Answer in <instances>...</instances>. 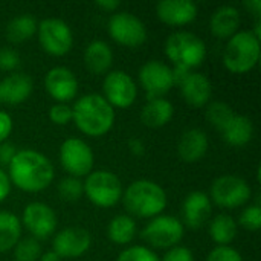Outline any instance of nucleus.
<instances>
[{"instance_id":"obj_38","label":"nucleus","mask_w":261,"mask_h":261,"mask_svg":"<svg viewBox=\"0 0 261 261\" xmlns=\"http://www.w3.org/2000/svg\"><path fill=\"white\" fill-rule=\"evenodd\" d=\"M162 261H194L193 252L185 246H174L167 251Z\"/></svg>"},{"instance_id":"obj_36","label":"nucleus","mask_w":261,"mask_h":261,"mask_svg":"<svg viewBox=\"0 0 261 261\" xmlns=\"http://www.w3.org/2000/svg\"><path fill=\"white\" fill-rule=\"evenodd\" d=\"M206 261H243L242 254L231 246H216L210 254Z\"/></svg>"},{"instance_id":"obj_11","label":"nucleus","mask_w":261,"mask_h":261,"mask_svg":"<svg viewBox=\"0 0 261 261\" xmlns=\"http://www.w3.org/2000/svg\"><path fill=\"white\" fill-rule=\"evenodd\" d=\"M109 34L121 46L138 47L147 40L144 21L130 12H116L109 20Z\"/></svg>"},{"instance_id":"obj_44","label":"nucleus","mask_w":261,"mask_h":261,"mask_svg":"<svg viewBox=\"0 0 261 261\" xmlns=\"http://www.w3.org/2000/svg\"><path fill=\"white\" fill-rule=\"evenodd\" d=\"M246 8H249L252 11V14L257 17V20H260V14H261V2L260 0H249L245 3Z\"/></svg>"},{"instance_id":"obj_15","label":"nucleus","mask_w":261,"mask_h":261,"mask_svg":"<svg viewBox=\"0 0 261 261\" xmlns=\"http://www.w3.org/2000/svg\"><path fill=\"white\" fill-rule=\"evenodd\" d=\"M92 245V237L89 231L78 226H70L61 229L54 237V252L60 258H78L84 255Z\"/></svg>"},{"instance_id":"obj_26","label":"nucleus","mask_w":261,"mask_h":261,"mask_svg":"<svg viewBox=\"0 0 261 261\" xmlns=\"http://www.w3.org/2000/svg\"><path fill=\"white\" fill-rule=\"evenodd\" d=\"M21 236V222L20 219L9 213L0 211V252L14 249Z\"/></svg>"},{"instance_id":"obj_5","label":"nucleus","mask_w":261,"mask_h":261,"mask_svg":"<svg viewBox=\"0 0 261 261\" xmlns=\"http://www.w3.org/2000/svg\"><path fill=\"white\" fill-rule=\"evenodd\" d=\"M260 50V40L252 31H240L228 40L223 64L232 73H246L257 66Z\"/></svg>"},{"instance_id":"obj_33","label":"nucleus","mask_w":261,"mask_h":261,"mask_svg":"<svg viewBox=\"0 0 261 261\" xmlns=\"http://www.w3.org/2000/svg\"><path fill=\"white\" fill-rule=\"evenodd\" d=\"M239 223L251 232H255L261 228V206L258 203L246 206L239 219Z\"/></svg>"},{"instance_id":"obj_25","label":"nucleus","mask_w":261,"mask_h":261,"mask_svg":"<svg viewBox=\"0 0 261 261\" xmlns=\"http://www.w3.org/2000/svg\"><path fill=\"white\" fill-rule=\"evenodd\" d=\"M222 138L232 147H245L254 138V124L245 115H234V118L220 132Z\"/></svg>"},{"instance_id":"obj_22","label":"nucleus","mask_w":261,"mask_h":261,"mask_svg":"<svg viewBox=\"0 0 261 261\" xmlns=\"http://www.w3.org/2000/svg\"><path fill=\"white\" fill-rule=\"evenodd\" d=\"M240 26V12L236 6L225 5L216 9L210 20L211 32L220 40H229L239 32Z\"/></svg>"},{"instance_id":"obj_45","label":"nucleus","mask_w":261,"mask_h":261,"mask_svg":"<svg viewBox=\"0 0 261 261\" xmlns=\"http://www.w3.org/2000/svg\"><path fill=\"white\" fill-rule=\"evenodd\" d=\"M40 261H60V257L54 251H49L40 255Z\"/></svg>"},{"instance_id":"obj_42","label":"nucleus","mask_w":261,"mask_h":261,"mask_svg":"<svg viewBox=\"0 0 261 261\" xmlns=\"http://www.w3.org/2000/svg\"><path fill=\"white\" fill-rule=\"evenodd\" d=\"M128 150L135 154V156H144L145 153V144L142 139L139 138H132L128 141Z\"/></svg>"},{"instance_id":"obj_1","label":"nucleus","mask_w":261,"mask_h":261,"mask_svg":"<svg viewBox=\"0 0 261 261\" xmlns=\"http://www.w3.org/2000/svg\"><path fill=\"white\" fill-rule=\"evenodd\" d=\"M9 180L26 193H40L54 180V165L47 156L35 150H18L8 165Z\"/></svg>"},{"instance_id":"obj_27","label":"nucleus","mask_w":261,"mask_h":261,"mask_svg":"<svg viewBox=\"0 0 261 261\" xmlns=\"http://www.w3.org/2000/svg\"><path fill=\"white\" fill-rule=\"evenodd\" d=\"M37 28H38L37 20L29 14L14 17L6 26V38L15 44L24 43L37 34Z\"/></svg>"},{"instance_id":"obj_31","label":"nucleus","mask_w":261,"mask_h":261,"mask_svg":"<svg viewBox=\"0 0 261 261\" xmlns=\"http://www.w3.org/2000/svg\"><path fill=\"white\" fill-rule=\"evenodd\" d=\"M41 255V245L34 237H26L18 240L14 246L15 261H37Z\"/></svg>"},{"instance_id":"obj_8","label":"nucleus","mask_w":261,"mask_h":261,"mask_svg":"<svg viewBox=\"0 0 261 261\" xmlns=\"http://www.w3.org/2000/svg\"><path fill=\"white\" fill-rule=\"evenodd\" d=\"M37 35L43 50L52 57L66 55L73 44L70 26L61 18H44L38 23Z\"/></svg>"},{"instance_id":"obj_40","label":"nucleus","mask_w":261,"mask_h":261,"mask_svg":"<svg viewBox=\"0 0 261 261\" xmlns=\"http://www.w3.org/2000/svg\"><path fill=\"white\" fill-rule=\"evenodd\" d=\"M15 153H17V150H15V147L12 144H9V142L0 144V164L2 165H9L11 161L14 159Z\"/></svg>"},{"instance_id":"obj_32","label":"nucleus","mask_w":261,"mask_h":261,"mask_svg":"<svg viewBox=\"0 0 261 261\" xmlns=\"http://www.w3.org/2000/svg\"><path fill=\"white\" fill-rule=\"evenodd\" d=\"M58 194L66 202H76L84 196L83 182L78 177H72V176L64 177L58 184Z\"/></svg>"},{"instance_id":"obj_20","label":"nucleus","mask_w":261,"mask_h":261,"mask_svg":"<svg viewBox=\"0 0 261 261\" xmlns=\"http://www.w3.org/2000/svg\"><path fill=\"white\" fill-rule=\"evenodd\" d=\"M208 136L200 128H190L182 133L179 144H177V153L179 158L187 164L199 162L208 151Z\"/></svg>"},{"instance_id":"obj_37","label":"nucleus","mask_w":261,"mask_h":261,"mask_svg":"<svg viewBox=\"0 0 261 261\" xmlns=\"http://www.w3.org/2000/svg\"><path fill=\"white\" fill-rule=\"evenodd\" d=\"M20 64V55L11 47H0V70L12 72Z\"/></svg>"},{"instance_id":"obj_17","label":"nucleus","mask_w":261,"mask_h":261,"mask_svg":"<svg viewBox=\"0 0 261 261\" xmlns=\"http://www.w3.org/2000/svg\"><path fill=\"white\" fill-rule=\"evenodd\" d=\"M158 18L171 28L190 24L197 17V5L191 0H162L156 5Z\"/></svg>"},{"instance_id":"obj_2","label":"nucleus","mask_w":261,"mask_h":261,"mask_svg":"<svg viewBox=\"0 0 261 261\" xmlns=\"http://www.w3.org/2000/svg\"><path fill=\"white\" fill-rule=\"evenodd\" d=\"M72 115L76 128L90 138L107 135L115 124V109L99 93L81 96L73 104Z\"/></svg>"},{"instance_id":"obj_28","label":"nucleus","mask_w":261,"mask_h":261,"mask_svg":"<svg viewBox=\"0 0 261 261\" xmlns=\"http://www.w3.org/2000/svg\"><path fill=\"white\" fill-rule=\"evenodd\" d=\"M210 237L219 246H228L237 237V222L228 214H219L210 225Z\"/></svg>"},{"instance_id":"obj_12","label":"nucleus","mask_w":261,"mask_h":261,"mask_svg":"<svg viewBox=\"0 0 261 261\" xmlns=\"http://www.w3.org/2000/svg\"><path fill=\"white\" fill-rule=\"evenodd\" d=\"M139 81L147 99L164 98L174 86L173 69L158 60L147 61L139 70Z\"/></svg>"},{"instance_id":"obj_43","label":"nucleus","mask_w":261,"mask_h":261,"mask_svg":"<svg viewBox=\"0 0 261 261\" xmlns=\"http://www.w3.org/2000/svg\"><path fill=\"white\" fill-rule=\"evenodd\" d=\"M96 6L99 9H102V11L113 12V11H116L121 6V2H118V0H98L96 2Z\"/></svg>"},{"instance_id":"obj_13","label":"nucleus","mask_w":261,"mask_h":261,"mask_svg":"<svg viewBox=\"0 0 261 261\" xmlns=\"http://www.w3.org/2000/svg\"><path fill=\"white\" fill-rule=\"evenodd\" d=\"M104 98L115 109L130 107L138 96V86L135 80L124 70H112L106 75L104 84Z\"/></svg>"},{"instance_id":"obj_14","label":"nucleus","mask_w":261,"mask_h":261,"mask_svg":"<svg viewBox=\"0 0 261 261\" xmlns=\"http://www.w3.org/2000/svg\"><path fill=\"white\" fill-rule=\"evenodd\" d=\"M20 222L37 240L50 237L57 229V216L54 210L43 202H31L26 205Z\"/></svg>"},{"instance_id":"obj_30","label":"nucleus","mask_w":261,"mask_h":261,"mask_svg":"<svg viewBox=\"0 0 261 261\" xmlns=\"http://www.w3.org/2000/svg\"><path fill=\"white\" fill-rule=\"evenodd\" d=\"M234 110L231 109V106H228L226 102L222 101H214L208 106L206 109V119L208 122L216 127L219 132H222L226 124L234 118Z\"/></svg>"},{"instance_id":"obj_6","label":"nucleus","mask_w":261,"mask_h":261,"mask_svg":"<svg viewBox=\"0 0 261 261\" xmlns=\"http://www.w3.org/2000/svg\"><path fill=\"white\" fill-rule=\"evenodd\" d=\"M84 196L99 208H112L122 199V184L116 174L107 170L92 171L83 182Z\"/></svg>"},{"instance_id":"obj_7","label":"nucleus","mask_w":261,"mask_h":261,"mask_svg":"<svg viewBox=\"0 0 261 261\" xmlns=\"http://www.w3.org/2000/svg\"><path fill=\"white\" fill-rule=\"evenodd\" d=\"M251 187L249 184L232 174L217 177L210 190V199L220 208L236 210L246 205L251 199Z\"/></svg>"},{"instance_id":"obj_19","label":"nucleus","mask_w":261,"mask_h":261,"mask_svg":"<svg viewBox=\"0 0 261 261\" xmlns=\"http://www.w3.org/2000/svg\"><path fill=\"white\" fill-rule=\"evenodd\" d=\"M179 86L185 102H188L193 107H203L211 99L213 84L203 73L190 72Z\"/></svg>"},{"instance_id":"obj_16","label":"nucleus","mask_w":261,"mask_h":261,"mask_svg":"<svg viewBox=\"0 0 261 261\" xmlns=\"http://www.w3.org/2000/svg\"><path fill=\"white\" fill-rule=\"evenodd\" d=\"M44 87L57 102L67 104L78 93V80L70 69L57 66L46 73Z\"/></svg>"},{"instance_id":"obj_21","label":"nucleus","mask_w":261,"mask_h":261,"mask_svg":"<svg viewBox=\"0 0 261 261\" xmlns=\"http://www.w3.org/2000/svg\"><path fill=\"white\" fill-rule=\"evenodd\" d=\"M2 87V102L9 106H17L24 102L34 89L32 78L26 73H11L0 81Z\"/></svg>"},{"instance_id":"obj_9","label":"nucleus","mask_w":261,"mask_h":261,"mask_svg":"<svg viewBox=\"0 0 261 261\" xmlns=\"http://www.w3.org/2000/svg\"><path fill=\"white\" fill-rule=\"evenodd\" d=\"M60 162L69 176L80 179L92 173L95 156L87 142L78 138H69L60 147Z\"/></svg>"},{"instance_id":"obj_41","label":"nucleus","mask_w":261,"mask_h":261,"mask_svg":"<svg viewBox=\"0 0 261 261\" xmlns=\"http://www.w3.org/2000/svg\"><path fill=\"white\" fill-rule=\"evenodd\" d=\"M9 193H11V180L8 174L3 170H0V203L6 200Z\"/></svg>"},{"instance_id":"obj_35","label":"nucleus","mask_w":261,"mask_h":261,"mask_svg":"<svg viewBox=\"0 0 261 261\" xmlns=\"http://www.w3.org/2000/svg\"><path fill=\"white\" fill-rule=\"evenodd\" d=\"M49 119L55 125H67L72 122L73 115H72V107L63 102H57L49 109Z\"/></svg>"},{"instance_id":"obj_18","label":"nucleus","mask_w":261,"mask_h":261,"mask_svg":"<svg viewBox=\"0 0 261 261\" xmlns=\"http://www.w3.org/2000/svg\"><path fill=\"white\" fill-rule=\"evenodd\" d=\"M213 213L211 199L203 191H193L190 193L182 205V216L184 223L191 229H199L203 226Z\"/></svg>"},{"instance_id":"obj_46","label":"nucleus","mask_w":261,"mask_h":261,"mask_svg":"<svg viewBox=\"0 0 261 261\" xmlns=\"http://www.w3.org/2000/svg\"><path fill=\"white\" fill-rule=\"evenodd\" d=\"M0 102H2V87H0Z\"/></svg>"},{"instance_id":"obj_39","label":"nucleus","mask_w":261,"mask_h":261,"mask_svg":"<svg viewBox=\"0 0 261 261\" xmlns=\"http://www.w3.org/2000/svg\"><path fill=\"white\" fill-rule=\"evenodd\" d=\"M11 132H12V118L6 112L0 110V144L6 142Z\"/></svg>"},{"instance_id":"obj_29","label":"nucleus","mask_w":261,"mask_h":261,"mask_svg":"<svg viewBox=\"0 0 261 261\" xmlns=\"http://www.w3.org/2000/svg\"><path fill=\"white\" fill-rule=\"evenodd\" d=\"M107 236L115 245H128L136 237V222L125 214L116 216L107 226Z\"/></svg>"},{"instance_id":"obj_24","label":"nucleus","mask_w":261,"mask_h":261,"mask_svg":"<svg viewBox=\"0 0 261 261\" xmlns=\"http://www.w3.org/2000/svg\"><path fill=\"white\" fill-rule=\"evenodd\" d=\"M173 116H174V107L165 98L148 99L141 112V121L144 122V125L150 128H159L167 125L173 119Z\"/></svg>"},{"instance_id":"obj_34","label":"nucleus","mask_w":261,"mask_h":261,"mask_svg":"<svg viewBox=\"0 0 261 261\" xmlns=\"http://www.w3.org/2000/svg\"><path fill=\"white\" fill-rule=\"evenodd\" d=\"M116 261H161L159 257L145 246H130L124 249Z\"/></svg>"},{"instance_id":"obj_10","label":"nucleus","mask_w":261,"mask_h":261,"mask_svg":"<svg viewBox=\"0 0 261 261\" xmlns=\"http://www.w3.org/2000/svg\"><path fill=\"white\" fill-rule=\"evenodd\" d=\"M185 232L184 223L173 216L154 217L142 231V239L161 249H170L179 245Z\"/></svg>"},{"instance_id":"obj_3","label":"nucleus","mask_w":261,"mask_h":261,"mask_svg":"<svg viewBox=\"0 0 261 261\" xmlns=\"http://www.w3.org/2000/svg\"><path fill=\"white\" fill-rule=\"evenodd\" d=\"M122 202L125 210L141 219H154L167 206V193L164 188L148 179H139L132 182L122 193Z\"/></svg>"},{"instance_id":"obj_4","label":"nucleus","mask_w":261,"mask_h":261,"mask_svg":"<svg viewBox=\"0 0 261 261\" xmlns=\"http://www.w3.org/2000/svg\"><path fill=\"white\" fill-rule=\"evenodd\" d=\"M165 54L174 67L191 70L206 58V46L200 37L188 31L171 34L165 41Z\"/></svg>"},{"instance_id":"obj_23","label":"nucleus","mask_w":261,"mask_h":261,"mask_svg":"<svg viewBox=\"0 0 261 261\" xmlns=\"http://www.w3.org/2000/svg\"><path fill=\"white\" fill-rule=\"evenodd\" d=\"M113 63V50L112 47L102 41L95 40L87 44L84 50V64L87 70L93 75H102L107 73Z\"/></svg>"}]
</instances>
